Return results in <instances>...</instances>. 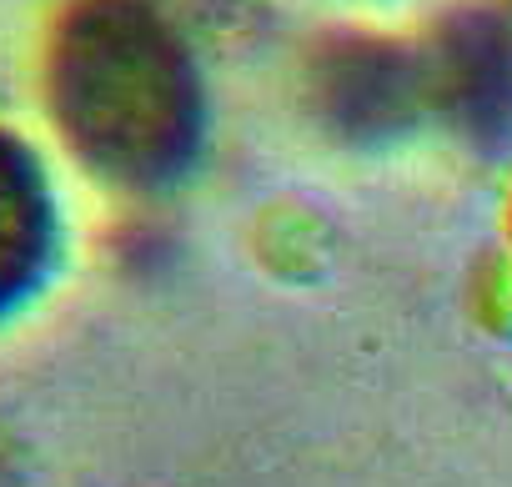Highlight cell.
Listing matches in <instances>:
<instances>
[{
  "label": "cell",
  "mask_w": 512,
  "mask_h": 487,
  "mask_svg": "<svg viewBox=\"0 0 512 487\" xmlns=\"http://www.w3.org/2000/svg\"><path fill=\"white\" fill-rule=\"evenodd\" d=\"M422 91L472 141L502 146L512 136V31L492 16H457L422 66Z\"/></svg>",
  "instance_id": "7a4b0ae2"
},
{
  "label": "cell",
  "mask_w": 512,
  "mask_h": 487,
  "mask_svg": "<svg viewBox=\"0 0 512 487\" xmlns=\"http://www.w3.org/2000/svg\"><path fill=\"white\" fill-rule=\"evenodd\" d=\"M51 111L66 141L121 186L176 181L201 141L186 46L141 0H76L51 41Z\"/></svg>",
  "instance_id": "6da1fadb"
},
{
  "label": "cell",
  "mask_w": 512,
  "mask_h": 487,
  "mask_svg": "<svg viewBox=\"0 0 512 487\" xmlns=\"http://www.w3.org/2000/svg\"><path fill=\"white\" fill-rule=\"evenodd\" d=\"M56 257V201L36 151L0 126V317L26 302Z\"/></svg>",
  "instance_id": "3957f363"
}]
</instances>
